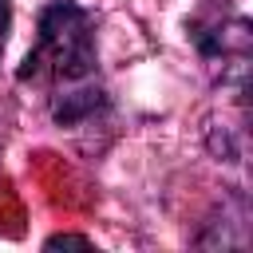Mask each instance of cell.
I'll return each mask as SVG.
<instances>
[{"mask_svg":"<svg viewBox=\"0 0 253 253\" xmlns=\"http://www.w3.org/2000/svg\"><path fill=\"white\" fill-rule=\"evenodd\" d=\"M20 83H47L55 99V119L71 123L87 111H95L99 91H91L95 79V32L91 16L75 0H55L40 16V36L28 59L20 63Z\"/></svg>","mask_w":253,"mask_h":253,"instance_id":"obj_1","label":"cell"},{"mask_svg":"<svg viewBox=\"0 0 253 253\" xmlns=\"http://www.w3.org/2000/svg\"><path fill=\"white\" fill-rule=\"evenodd\" d=\"M8 28H12V0H0V55L8 43Z\"/></svg>","mask_w":253,"mask_h":253,"instance_id":"obj_2","label":"cell"},{"mask_svg":"<svg viewBox=\"0 0 253 253\" xmlns=\"http://www.w3.org/2000/svg\"><path fill=\"white\" fill-rule=\"evenodd\" d=\"M47 245L55 249V245H91V241H87V237H75V233H59V237H51Z\"/></svg>","mask_w":253,"mask_h":253,"instance_id":"obj_3","label":"cell"}]
</instances>
